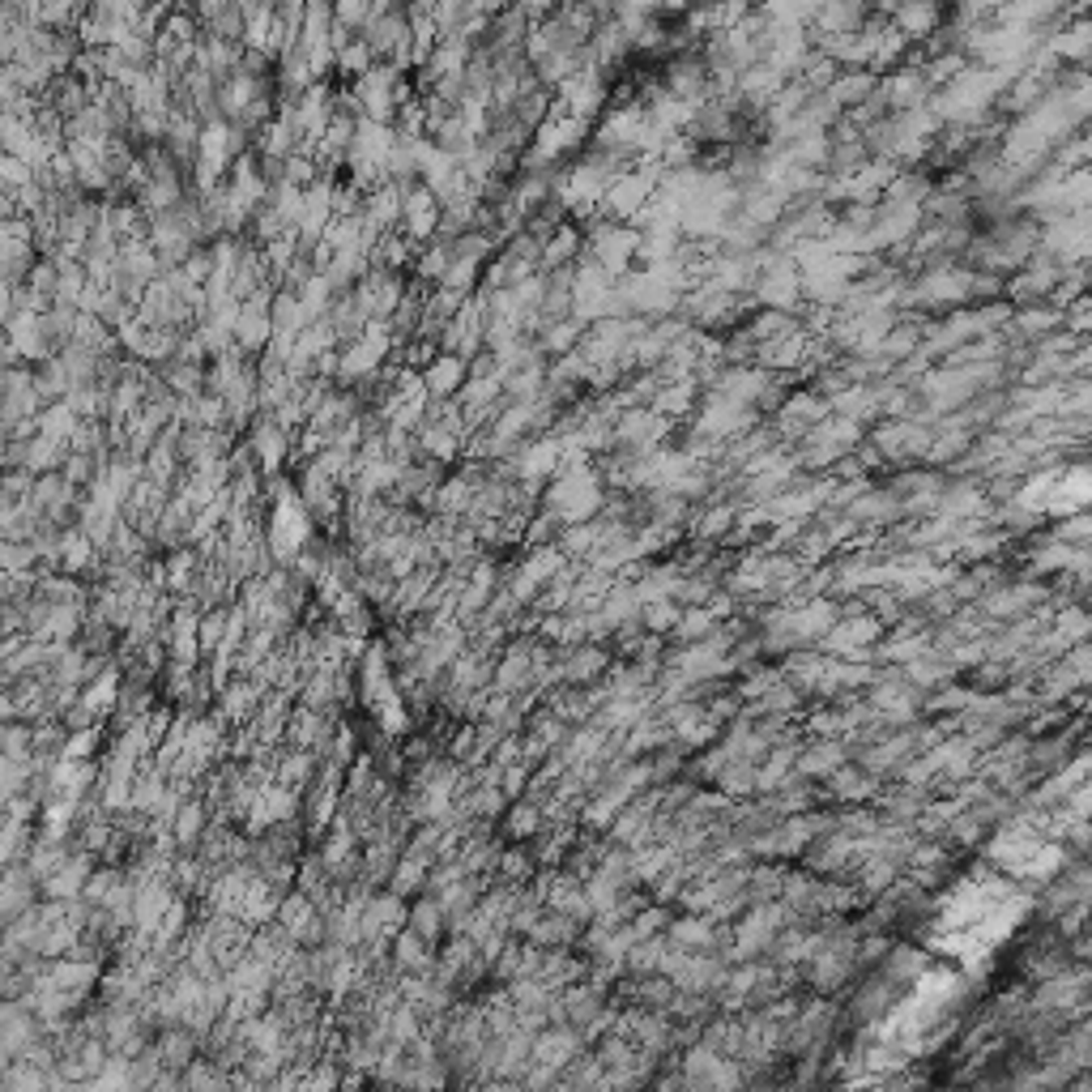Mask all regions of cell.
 Returning a JSON list of instances; mask_svg holds the SVG:
<instances>
[{"label":"cell","instance_id":"obj_8","mask_svg":"<svg viewBox=\"0 0 1092 1092\" xmlns=\"http://www.w3.org/2000/svg\"><path fill=\"white\" fill-rule=\"evenodd\" d=\"M77 427H82V419L73 415V410H68V402H56V406H47L43 415H39V436L43 440H51V444H73V436H77Z\"/></svg>","mask_w":1092,"mask_h":1092},{"label":"cell","instance_id":"obj_13","mask_svg":"<svg viewBox=\"0 0 1092 1092\" xmlns=\"http://www.w3.org/2000/svg\"><path fill=\"white\" fill-rule=\"evenodd\" d=\"M299 299H303V308H308V320H325L329 308H333V299H337V291H333V282H329L325 274H316V278L299 291Z\"/></svg>","mask_w":1092,"mask_h":1092},{"label":"cell","instance_id":"obj_16","mask_svg":"<svg viewBox=\"0 0 1092 1092\" xmlns=\"http://www.w3.org/2000/svg\"><path fill=\"white\" fill-rule=\"evenodd\" d=\"M367 17H371V5H363V0H342V5H333V22L354 30V34L367 26Z\"/></svg>","mask_w":1092,"mask_h":1092},{"label":"cell","instance_id":"obj_4","mask_svg":"<svg viewBox=\"0 0 1092 1092\" xmlns=\"http://www.w3.org/2000/svg\"><path fill=\"white\" fill-rule=\"evenodd\" d=\"M465 380H470V363H465L461 354H449V350L423 371V384H427V393H432V402H457Z\"/></svg>","mask_w":1092,"mask_h":1092},{"label":"cell","instance_id":"obj_12","mask_svg":"<svg viewBox=\"0 0 1092 1092\" xmlns=\"http://www.w3.org/2000/svg\"><path fill=\"white\" fill-rule=\"evenodd\" d=\"M56 265H60L56 308H77L82 295H86V286H91V274H86V265H77V261H56Z\"/></svg>","mask_w":1092,"mask_h":1092},{"label":"cell","instance_id":"obj_17","mask_svg":"<svg viewBox=\"0 0 1092 1092\" xmlns=\"http://www.w3.org/2000/svg\"><path fill=\"white\" fill-rule=\"evenodd\" d=\"M180 274H184L192 286H201V291H205L209 278H213V257H209V248H196V253L180 265Z\"/></svg>","mask_w":1092,"mask_h":1092},{"label":"cell","instance_id":"obj_1","mask_svg":"<svg viewBox=\"0 0 1092 1092\" xmlns=\"http://www.w3.org/2000/svg\"><path fill=\"white\" fill-rule=\"evenodd\" d=\"M487 329H491V295L487 291H474L465 299V308L457 312V320L444 333V350L449 354H461L465 363H474L482 350H487Z\"/></svg>","mask_w":1092,"mask_h":1092},{"label":"cell","instance_id":"obj_6","mask_svg":"<svg viewBox=\"0 0 1092 1092\" xmlns=\"http://www.w3.org/2000/svg\"><path fill=\"white\" fill-rule=\"evenodd\" d=\"M449 270H453V244L449 240H432V244L419 248V261H415V270H410V278H415L419 286H427V291H436Z\"/></svg>","mask_w":1092,"mask_h":1092},{"label":"cell","instance_id":"obj_2","mask_svg":"<svg viewBox=\"0 0 1092 1092\" xmlns=\"http://www.w3.org/2000/svg\"><path fill=\"white\" fill-rule=\"evenodd\" d=\"M244 440H248V449H253L261 474L265 478H282V470L291 465V453H295V436L286 432V427H278L270 415H261Z\"/></svg>","mask_w":1092,"mask_h":1092},{"label":"cell","instance_id":"obj_11","mask_svg":"<svg viewBox=\"0 0 1092 1092\" xmlns=\"http://www.w3.org/2000/svg\"><path fill=\"white\" fill-rule=\"evenodd\" d=\"M163 371V380L171 384L175 398H196V393H205V367L201 363H184V359H171L167 367H158Z\"/></svg>","mask_w":1092,"mask_h":1092},{"label":"cell","instance_id":"obj_15","mask_svg":"<svg viewBox=\"0 0 1092 1092\" xmlns=\"http://www.w3.org/2000/svg\"><path fill=\"white\" fill-rule=\"evenodd\" d=\"M0 568L5 572H34L43 564H39V551H34L30 542H5L0 547Z\"/></svg>","mask_w":1092,"mask_h":1092},{"label":"cell","instance_id":"obj_18","mask_svg":"<svg viewBox=\"0 0 1092 1092\" xmlns=\"http://www.w3.org/2000/svg\"><path fill=\"white\" fill-rule=\"evenodd\" d=\"M0 184H5V188H26V184H34V167L22 163V158L5 154V158H0Z\"/></svg>","mask_w":1092,"mask_h":1092},{"label":"cell","instance_id":"obj_3","mask_svg":"<svg viewBox=\"0 0 1092 1092\" xmlns=\"http://www.w3.org/2000/svg\"><path fill=\"white\" fill-rule=\"evenodd\" d=\"M406 291H410V278L371 270L359 286H354V299H359V308H363L367 320H393V312H398V303L406 299Z\"/></svg>","mask_w":1092,"mask_h":1092},{"label":"cell","instance_id":"obj_9","mask_svg":"<svg viewBox=\"0 0 1092 1092\" xmlns=\"http://www.w3.org/2000/svg\"><path fill=\"white\" fill-rule=\"evenodd\" d=\"M393 956H398V969H410V973L432 969V943H427L423 935H415L410 926L393 939Z\"/></svg>","mask_w":1092,"mask_h":1092},{"label":"cell","instance_id":"obj_14","mask_svg":"<svg viewBox=\"0 0 1092 1092\" xmlns=\"http://www.w3.org/2000/svg\"><path fill=\"white\" fill-rule=\"evenodd\" d=\"M26 286H30L34 295H43V299L56 303V291H60V265L51 261V257H39V261H34V270H30V278H26Z\"/></svg>","mask_w":1092,"mask_h":1092},{"label":"cell","instance_id":"obj_5","mask_svg":"<svg viewBox=\"0 0 1092 1092\" xmlns=\"http://www.w3.org/2000/svg\"><path fill=\"white\" fill-rule=\"evenodd\" d=\"M325 320H329L333 333H337V346H354V342H359V337L367 333V316H363V308H359V299H354V291L337 295Z\"/></svg>","mask_w":1092,"mask_h":1092},{"label":"cell","instance_id":"obj_10","mask_svg":"<svg viewBox=\"0 0 1092 1092\" xmlns=\"http://www.w3.org/2000/svg\"><path fill=\"white\" fill-rule=\"evenodd\" d=\"M444 918H449V913H444V905L423 892V897L415 901V909H410V930H415V935H423L427 943H436V939L444 935V926H449Z\"/></svg>","mask_w":1092,"mask_h":1092},{"label":"cell","instance_id":"obj_7","mask_svg":"<svg viewBox=\"0 0 1092 1092\" xmlns=\"http://www.w3.org/2000/svg\"><path fill=\"white\" fill-rule=\"evenodd\" d=\"M308 325H312V320H308V308H303V299H299L295 291H278V295H274V333H282V337H299Z\"/></svg>","mask_w":1092,"mask_h":1092}]
</instances>
